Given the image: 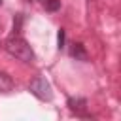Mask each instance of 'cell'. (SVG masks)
I'll list each match as a JSON object with an SVG mask.
<instances>
[{
    "instance_id": "obj_1",
    "label": "cell",
    "mask_w": 121,
    "mask_h": 121,
    "mask_svg": "<svg viewBox=\"0 0 121 121\" xmlns=\"http://www.w3.org/2000/svg\"><path fill=\"white\" fill-rule=\"evenodd\" d=\"M4 49L8 51V55L23 60V62H32L34 60V51L32 47L28 45V42L25 38H21L19 34H11L6 43H4Z\"/></svg>"
},
{
    "instance_id": "obj_2",
    "label": "cell",
    "mask_w": 121,
    "mask_h": 121,
    "mask_svg": "<svg viewBox=\"0 0 121 121\" xmlns=\"http://www.w3.org/2000/svg\"><path fill=\"white\" fill-rule=\"evenodd\" d=\"M30 93L40 98V100H51L53 98V91H51V85L49 81L43 78V76H36L32 81H30Z\"/></svg>"
},
{
    "instance_id": "obj_3",
    "label": "cell",
    "mask_w": 121,
    "mask_h": 121,
    "mask_svg": "<svg viewBox=\"0 0 121 121\" xmlns=\"http://www.w3.org/2000/svg\"><path fill=\"white\" fill-rule=\"evenodd\" d=\"M68 108L72 112H76L78 115H81L87 110V100L85 98H68Z\"/></svg>"
},
{
    "instance_id": "obj_4",
    "label": "cell",
    "mask_w": 121,
    "mask_h": 121,
    "mask_svg": "<svg viewBox=\"0 0 121 121\" xmlns=\"http://www.w3.org/2000/svg\"><path fill=\"white\" fill-rule=\"evenodd\" d=\"M70 55L76 59V60H87L89 57H87V51H85V45L83 43H72V47H70Z\"/></svg>"
},
{
    "instance_id": "obj_5",
    "label": "cell",
    "mask_w": 121,
    "mask_h": 121,
    "mask_svg": "<svg viewBox=\"0 0 121 121\" xmlns=\"http://www.w3.org/2000/svg\"><path fill=\"white\" fill-rule=\"evenodd\" d=\"M15 87L11 76L8 72H0V93H9L11 89Z\"/></svg>"
},
{
    "instance_id": "obj_6",
    "label": "cell",
    "mask_w": 121,
    "mask_h": 121,
    "mask_svg": "<svg viewBox=\"0 0 121 121\" xmlns=\"http://www.w3.org/2000/svg\"><path fill=\"white\" fill-rule=\"evenodd\" d=\"M43 8L47 11H57L60 8V0H43Z\"/></svg>"
},
{
    "instance_id": "obj_7",
    "label": "cell",
    "mask_w": 121,
    "mask_h": 121,
    "mask_svg": "<svg viewBox=\"0 0 121 121\" xmlns=\"http://www.w3.org/2000/svg\"><path fill=\"white\" fill-rule=\"evenodd\" d=\"M64 40H66V34H64V30L60 28V30H59V34H57V47H59V49H62V47H64Z\"/></svg>"
},
{
    "instance_id": "obj_8",
    "label": "cell",
    "mask_w": 121,
    "mask_h": 121,
    "mask_svg": "<svg viewBox=\"0 0 121 121\" xmlns=\"http://www.w3.org/2000/svg\"><path fill=\"white\" fill-rule=\"evenodd\" d=\"M0 6H2V0H0Z\"/></svg>"
}]
</instances>
